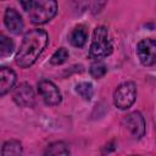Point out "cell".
<instances>
[{"instance_id": "7c38bea8", "label": "cell", "mask_w": 156, "mask_h": 156, "mask_svg": "<svg viewBox=\"0 0 156 156\" xmlns=\"http://www.w3.org/2000/svg\"><path fill=\"white\" fill-rule=\"evenodd\" d=\"M44 156H69V150L65 141H55L46 147Z\"/></svg>"}, {"instance_id": "277c9868", "label": "cell", "mask_w": 156, "mask_h": 156, "mask_svg": "<svg viewBox=\"0 0 156 156\" xmlns=\"http://www.w3.org/2000/svg\"><path fill=\"white\" fill-rule=\"evenodd\" d=\"M136 99V87L133 82L119 84L113 93V104L119 110H128Z\"/></svg>"}, {"instance_id": "2e32d148", "label": "cell", "mask_w": 156, "mask_h": 156, "mask_svg": "<svg viewBox=\"0 0 156 156\" xmlns=\"http://www.w3.org/2000/svg\"><path fill=\"white\" fill-rule=\"evenodd\" d=\"M68 50L66 49V48H60V49H57L54 54H52V56H51V58H50V63L51 65H55V66H58V65H62L63 62H66V60L68 58Z\"/></svg>"}, {"instance_id": "3957f363", "label": "cell", "mask_w": 156, "mask_h": 156, "mask_svg": "<svg viewBox=\"0 0 156 156\" xmlns=\"http://www.w3.org/2000/svg\"><path fill=\"white\" fill-rule=\"evenodd\" d=\"M113 50L108 30L105 26H99L93 32V39L89 48V57L93 60H101L111 55Z\"/></svg>"}, {"instance_id": "ba28073f", "label": "cell", "mask_w": 156, "mask_h": 156, "mask_svg": "<svg viewBox=\"0 0 156 156\" xmlns=\"http://www.w3.org/2000/svg\"><path fill=\"white\" fill-rule=\"evenodd\" d=\"M13 101L21 107H32L35 104V95L32 87L27 83L20 84L13 91Z\"/></svg>"}, {"instance_id": "e0dca14e", "label": "cell", "mask_w": 156, "mask_h": 156, "mask_svg": "<svg viewBox=\"0 0 156 156\" xmlns=\"http://www.w3.org/2000/svg\"><path fill=\"white\" fill-rule=\"evenodd\" d=\"M106 71H107V68H106L105 63H102V62H100V61L94 62V63L90 66V68H89L90 76H91L93 78H95V79H99V78L104 77V76L106 74Z\"/></svg>"}, {"instance_id": "7a4b0ae2", "label": "cell", "mask_w": 156, "mask_h": 156, "mask_svg": "<svg viewBox=\"0 0 156 156\" xmlns=\"http://www.w3.org/2000/svg\"><path fill=\"white\" fill-rule=\"evenodd\" d=\"M20 4L34 24H44L49 22L57 12V2L55 0H27L21 1Z\"/></svg>"}, {"instance_id": "4fadbf2b", "label": "cell", "mask_w": 156, "mask_h": 156, "mask_svg": "<svg viewBox=\"0 0 156 156\" xmlns=\"http://www.w3.org/2000/svg\"><path fill=\"white\" fill-rule=\"evenodd\" d=\"M1 156H22V144L16 139L5 141L1 149Z\"/></svg>"}, {"instance_id": "8992f818", "label": "cell", "mask_w": 156, "mask_h": 156, "mask_svg": "<svg viewBox=\"0 0 156 156\" xmlns=\"http://www.w3.org/2000/svg\"><path fill=\"white\" fill-rule=\"evenodd\" d=\"M38 93L43 98L44 102L49 106H56L61 102V93L58 88L49 79H43L38 83Z\"/></svg>"}, {"instance_id": "6da1fadb", "label": "cell", "mask_w": 156, "mask_h": 156, "mask_svg": "<svg viewBox=\"0 0 156 156\" xmlns=\"http://www.w3.org/2000/svg\"><path fill=\"white\" fill-rule=\"evenodd\" d=\"M49 43V35L44 29H32L23 35L20 49L15 56V62L21 68L30 67Z\"/></svg>"}, {"instance_id": "52a82bcc", "label": "cell", "mask_w": 156, "mask_h": 156, "mask_svg": "<svg viewBox=\"0 0 156 156\" xmlns=\"http://www.w3.org/2000/svg\"><path fill=\"white\" fill-rule=\"evenodd\" d=\"M123 124L135 139H140L144 136V134H145V119L140 112L134 111V112L128 113L123 118Z\"/></svg>"}, {"instance_id": "ac0fdd59", "label": "cell", "mask_w": 156, "mask_h": 156, "mask_svg": "<svg viewBox=\"0 0 156 156\" xmlns=\"http://www.w3.org/2000/svg\"><path fill=\"white\" fill-rule=\"evenodd\" d=\"M130 156H139V155H130Z\"/></svg>"}, {"instance_id": "8fae6325", "label": "cell", "mask_w": 156, "mask_h": 156, "mask_svg": "<svg viewBox=\"0 0 156 156\" xmlns=\"http://www.w3.org/2000/svg\"><path fill=\"white\" fill-rule=\"evenodd\" d=\"M68 40H69L71 45L74 48L84 46L88 40V32H87L85 27L83 24H78L77 27H74L68 35Z\"/></svg>"}, {"instance_id": "5bb4252c", "label": "cell", "mask_w": 156, "mask_h": 156, "mask_svg": "<svg viewBox=\"0 0 156 156\" xmlns=\"http://www.w3.org/2000/svg\"><path fill=\"white\" fill-rule=\"evenodd\" d=\"M76 91H77V94H78L82 99H84V100H87V101L91 100V98H93V95H94L93 84L89 83V82H80V83H78V84L76 85Z\"/></svg>"}, {"instance_id": "5b68a950", "label": "cell", "mask_w": 156, "mask_h": 156, "mask_svg": "<svg viewBox=\"0 0 156 156\" xmlns=\"http://www.w3.org/2000/svg\"><path fill=\"white\" fill-rule=\"evenodd\" d=\"M136 55L141 65L146 67L156 65V40L151 38L140 40L136 45Z\"/></svg>"}, {"instance_id": "9a60e30c", "label": "cell", "mask_w": 156, "mask_h": 156, "mask_svg": "<svg viewBox=\"0 0 156 156\" xmlns=\"http://www.w3.org/2000/svg\"><path fill=\"white\" fill-rule=\"evenodd\" d=\"M15 49V45H13V41L6 37L5 34H1L0 35V56L1 57H7L12 54Z\"/></svg>"}, {"instance_id": "30bf717a", "label": "cell", "mask_w": 156, "mask_h": 156, "mask_svg": "<svg viewBox=\"0 0 156 156\" xmlns=\"http://www.w3.org/2000/svg\"><path fill=\"white\" fill-rule=\"evenodd\" d=\"M16 83V73L12 68L2 66L0 68V95L9 93Z\"/></svg>"}, {"instance_id": "9c48e42d", "label": "cell", "mask_w": 156, "mask_h": 156, "mask_svg": "<svg viewBox=\"0 0 156 156\" xmlns=\"http://www.w3.org/2000/svg\"><path fill=\"white\" fill-rule=\"evenodd\" d=\"M4 23L7 30L12 34H20L23 30V20L21 15L12 7H7L4 13Z\"/></svg>"}]
</instances>
